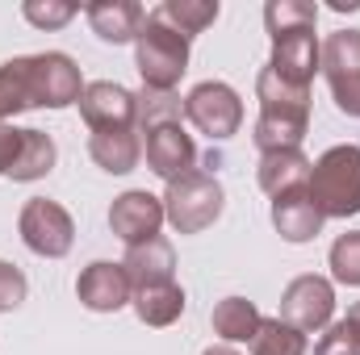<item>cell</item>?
Masks as SVG:
<instances>
[{
	"label": "cell",
	"mask_w": 360,
	"mask_h": 355,
	"mask_svg": "<svg viewBox=\"0 0 360 355\" xmlns=\"http://www.w3.org/2000/svg\"><path fill=\"white\" fill-rule=\"evenodd\" d=\"M80 67L68 55H34V59H13L0 67V117L51 105L63 109L80 100Z\"/></svg>",
	"instance_id": "6da1fadb"
},
{
	"label": "cell",
	"mask_w": 360,
	"mask_h": 355,
	"mask_svg": "<svg viewBox=\"0 0 360 355\" xmlns=\"http://www.w3.org/2000/svg\"><path fill=\"white\" fill-rule=\"evenodd\" d=\"M260 126H256V142L260 151H297L306 121H310V88H293L281 76H272L269 67L260 72Z\"/></svg>",
	"instance_id": "7a4b0ae2"
},
{
	"label": "cell",
	"mask_w": 360,
	"mask_h": 355,
	"mask_svg": "<svg viewBox=\"0 0 360 355\" xmlns=\"http://www.w3.org/2000/svg\"><path fill=\"white\" fill-rule=\"evenodd\" d=\"M310 201L323 217H352L360 213V147H331L306 180Z\"/></svg>",
	"instance_id": "3957f363"
},
{
	"label": "cell",
	"mask_w": 360,
	"mask_h": 355,
	"mask_svg": "<svg viewBox=\"0 0 360 355\" xmlns=\"http://www.w3.org/2000/svg\"><path fill=\"white\" fill-rule=\"evenodd\" d=\"M188 63V38L172 29L160 13H147L143 29H139V72L143 84L155 92H172L176 80L184 76Z\"/></svg>",
	"instance_id": "277c9868"
},
{
	"label": "cell",
	"mask_w": 360,
	"mask_h": 355,
	"mask_svg": "<svg viewBox=\"0 0 360 355\" xmlns=\"http://www.w3.org/2000/svg\"><path fill=\"white\" fill-rule=\"evenodd\" d=\"M164 213L172 217V226H176L180 234H197V230H205L222 213V188L205 172H188V176L168 184Z\"/></svg>",
	"instance_id": "5b68a950"
},
{
	"label": "cell",
	"mask_w": 360,
	"mask_h": 355,
	"mask_svg": "<svg viewBox=\"0 0 360 355\" xmlns=\"http://www.w3.org/2000/svg\"><path fill=\"white\" fill-rule=\"evenodd\" d=\"M323 67H327V84L335 92V105L344 113L360 117V29H340L327 38L323 46Z\"/></svg>",
	"instance_id": "8992f818"
},
{
	"label": "cell",
	"mask_w": 360,
	"mask_h": 355,
	"mask_svg": "<svg viewBox=\"0 0 360 355\" xmlns=\"http://www.w3.org/2000/svg\"><path fill=\"white\" fill-rule=\"evenodd\" d=\"M72 234H76V230H72V217H68L63 205H55V201H46V196H34V201L21 209V239H25L30 251L59 260V255H68Z\"/></svg>",
	"instance_id": "52a82bcc"
},
{
	"label": "cell",
	"mask_w": 360,
	"mask_h": 355,
	"mask_svg": "<svg viewBox=\"0 0 360 355\" xmlns=\"http://www.w3.org/2000/svg\"><path fill=\"white\" fill-rule=\"evenodd\" d=\"M184 113L210 138H231L239 130V121H243V105L226 84H197L184 96Z\"/></svg>",
	"instance_id": "ba28073f"
},
{
	"label": "cell",
	"mask_w": 360,
	"mask_h": 355,
	"mask_svg": "<svg viewBox=\"0 0 360 355\" xmlns=\"http://www.w3.org/2000/svg\"><path fill=\"white\" fill-rule=\"evenodd\" d=\"M272 76H281L285 84L293 88H310L314 72H319V42H314V25H302V29H285V34H272Z\"/></svg>",
	"instance_id": "9c48e42d"
},
{
	"label": "cell",
	"mask_w": 360,
	"mask_h": 355,
	"mask_svg": "<svg viewBox=\"0 0 360 355\" xmlns=\"http://www.w3.org/2000/svg\"><path fill=\"white\" fill-rule=\"evenodd\" d=\"M281 314H285V322L297 326L302 335H306V330H319V326H327L331 314H335V293H331L327 280L302 276V280H293V284L285 288Z\"/></svg>",
	"instance_id": "30bf717a"
},
{
	"label": "cell",
	"mask_w": 360,
	"mask_h": 355,
	"mask_svg": "<svg viewBox=\"0 0 360 355\" xmlns=\"http://www.w3.org/2000/svg\"><path fill=\"white\" fill-rule=\"evenodd\" d=\"M160 222H164V205L151 192H126L109 209V226H113V234L126 247H139V243L160 239Z\"/></svg>",
	"instance_id": "8fae6325"
},
{
	"label": "cell",
	"mask_w": 360,
	"mask_h": 355,
	"mask_svg": "<svg viewBox=\"0 0 360 355\" xmlns=\"http://www.w3.org/2000/svg\"><path fill=\"white\" fill-rule=\"evenodd\" d=\"M80 113L92 126V134H101V130H134L139 100L122 84H89L80 92Z\"/></svg>",
	"instance_id": "7c38bea8"
},
{
	"label": "cell",
	"mask_w": 360,
	"mask_h": 355,
	"mask_svg": "<svg viewBox=\"0 0 360 355\" xmlns=\"http://www.w3.org/2000/svg\"><path fill=\"white\" fill-rule=\"evenodd\" d=\"M193 159H197V147L193 138L180 130V121H164V126H151L147 130V163L168 176V184L193 172Z\"/></svg>",
	"instance_id": "4fadbf2b"
},
{
	"label": "cell",
	"mask_w": 360,
	"mask_h": 355,
	"mask_svg": "<svg viewBox=\"0 0 360 355\" xmlns=\"http://www.w3.org/2000/svg\"><path fill=\"white\" fill-rule=\"evenodd\" d=\"M76 293H80V301H84L89 309L109 314V309H122V305L130 301L134 284H130V276H126L122 264H92L89 272L76 280Z\"/></svg>",
	"instance_id": "5bb4252c"
},
{
	"label": "cell",
	"mask_w": 360,
	"mask_h": 355,
	"mask_svg": "<svg viewBox=\"0 0 360 355\" xmlns=\"http://www.w3.org/2000/svg\"><path fill=\"white\" fill-rule=\"evenodd\" d=\"M272 222H276V230H281L289 243H306V239L319 234L323 213H319V205L310 201L306 188H293V192H285V196L272 201Z\"/></svg>",
	"instance_id": "9a60e30c"
},
{
	"label": "cell",
	"mask_w": 360,
	"mask_h": 355,
	"mask_svg": "<svg viewBox=\"0 0 360 355\" xmlns=\"http://www.w3.org/2000/svg\"><path fill=\"white\" fill-rule=\"evenodd\" d=\"M122 267H126L134 293L139 288H155V284H172V247L164 239L139 243V247H130V255H126Z\"/></svg>",
	"instance_id": "2e32d148"
},
{
	"label": "cell",
	"mask_w": 360,
	"mask_h": 355,
	"mask_svg": "<svg viewBox=\"0 0 360 355\" xmlns=\"http://www.w3.org/2000/svg\"><path fill=\"white\" fill-rule=\"evenodd\" d=\"M89 21L105 42H130V38H139V29H143V21H147V8L126 4V0L89 4Z\"/></svg>",
	"instance_id": "e0dca14e"
},
{
	"label": "cell",
	"mask_w": 360,
	"mask_h": 355,
	"mask_svg": "<svg viewBox=\"0 0 360 355\" xmlns=\"http://www.w3.org/2000/svg\"><path fill=\"white\" fill-rule=\"evenodd\" d=\"M306 180H310V163L302 159V151H272L260 163V188L272 201L293 188H306Z\"/></svg>",
	"instance_id": "ac0fdd59"
},
{
	"label": "cell",
	"mask_w": 360,
	"mask_h": 355,
	"mask_svg": "<svg viewBox=\"0 0 360 355\" xmlns=\"http://www.w3.org/2000/svg\"><path fill=\"white\" fill-rule=\"evenodd\" d=\"M92 159L105 168V172H134L139 163V142H134V130H101L92 134Z\"/></svg>",
	"instance_id": "d6986e66"
},
{
	"label": "cell",
	"mask_w": 360,
	"mask_h": 355,
	"mask_svg": "<svg viewBox=\"0 0 360 355\" xmlns=\"http://www.w3.org/2000/svg\"><path fill=\"white\" fill-rule=\"evenodd\" d=\"M260 309L252 305V301H243V297H226L218 309H214V330L226 339V343H248V339H256V330H260Z\"/></svg>",
	"instance_id": "ffe728a7"
},
{
	"label": "cell",
	"mask_w": 360,
	"mask_h": 355,
	"mask_svg": "<svg viewBox=\"0 0 360 355\" xmlns=\"http://www.w3.org/2000/svg\"><path fill=\"white\" fill-rule=\"evenodd\" d=\"M134 297H139L134 309H139V318H143L147 326H168V322H176L180 314H184V293H180L176 284L139 288Z\"/></svg>",
	"instance_id": "44dd1931"
},
{
	"label": "cell",
	"mask_w": 360,
	"mask_h": 355,
	"mask_svg": "<svg viewBox=\"0 0 360 355\" xmlns=\"http://www.w3.org/2000/svg\"><path fill=\"white\" fill-rule=\"evenodd\" d=\"M252 355H306V335L285 318H264L252 339Z\"/></svg>",
	"instance_id": "7402d4cb"
},
{
	"label": "cell",
	"mask_w": 360,
	"mask_h": 355,
	"mask_svg": "<svg viewBox=\"0 0 360 355\" xmlns=\"http://www.w3.org/2000/svg\"><path fill=\"white\" fill-rule=\"evenodd\" d=\"M55 168V142L42 134V130H25V138H21V155H17V163H13V180H38L46 176Z\"/></svg>",
	"instance_id": "603a6c76"
},
{
	"label": "cell",
	"mask_w": 360,
	"mask_h": 355,
	"mask_svg": "<svg viewBox=\"0 0 360 355\" xmlns=\"http://www.w3.org/2000/svg\"><path fill=\"white\" fill-rule=\"evenodd\" d=\"M172 29H180L184 38H193V34H201L214 17H218V4H210V0H168V4H160L155 8Z\"/></svg>",
	"instance_id": "cb8c5ba5"
},
{
	"label": "cell",
	"mask_w": 360,
	"mask_h": 355,
	"mask_svg": "<svg viewBox=\"0 0 360 355\" xmlns=\"http://www.w3.org/2000/svg\"><path fill=\"white\" fill-rule=\"evenodd\" d=\"M264 21H269L272 34H285V29H302V25H314L319 21V8L314 4H297V0H272L264 8Z\"/></svg>",
	"instance_id": "d4e9b609"
},
{
	"label": "cell",
	"mask_w": 360,
	"mask_h": 355,
	"mask_svg": "<svg viewBox=\"0 0 360 355\" xmlns=\"http://www.w3.org/2000/svg\"><path fill=\"white\" fill-rule=\"evenodd\" d=\"M139 121H143V130L164 126V121H180V96L143 88V96H139Z\"/></svg>",
	"instance_id": "484cf974"
},
{
	"label": "cell",
	"mask_w": 360,
	"mask_h": 355,
	"mask_svg": "<svg viewBox=\"0 0 360 355\" xmlns=\"http://www.w3.org/2000/svg\"><path fill=\"white\" fill-rule=\"evenodd\" d=\"M331 272H335L340 284H360V230L356 234H344L331 247Z\"/></svg>",
	"instance_id": "4316f807"
},
{
	"label": "cell",
	"mask_w": 360,
	"mask_h": 355,
	"mask_svg": "<svg viewBox=\"0 0 360 355\" xmlns=\"http://www.w3.org/2000/svg\"><path fill=\"white\" fill-rule=\"evenodd\" d=\"M314 355H360V339L352 335V326H348V322H335V326L319 339Z\"/></svg>",
	"instance_id": "83f0119b"
},
{
	"label": "cell",
	"mask_w": 360,
	"mask_h": 355,
	"mask_svg": "<svg viewBox=\"0 0 360 355\" xmlns=\"http://www.w3.org/2000/svg\"><path fill=\"white\" fill-rule=\"evenodd\" d=\"M76 13H80L76 4H38V0L25 4V17H30L34 25H46V29H51V25H68Z\"/></svg>",
	"instance_id": "f1b7e54d"
},
{
	"label": "cell",
	"mask_w": 360,
	"mask_h": 355,
	"mask_svg": "<svg viewBox=\"0 0 360 355\" xmlns=\"http://www.w3.org/2000/svg\"><path fill=\"white\" fill-rule=\"evenodd\" d=\"M25 301V276L0 260V309H17Z\"/></svg>",
	"instance_id": "f546056e"
},
{
	"label": "cell",
	"mask_w": 360,
	"mask_h": 355,
	"mask_svg": "<svg viewBox=\"0 0 360 355\" xmlns=\"http://www.w3.org/2000/svg\"><path fill=\"white\" fill-rule=\"evenodd\" d=\"M21 138H25V130L0 126V172H4V176L13 172V163H17V155H21Z\"/></svg>",
	"instance_id": "4dcf8cb0"
},
{
	"label": "cell",
	"mask_w": 360,
	"mask_h": 355,
	"mask_svg": "<svg viewBox=\"0 0 360 355\" xmlns=\"http://www.w3.org/2000/svg\"><path fill=\"white\" fill-rule=\"evenodd\" d=\"M344 322L352 326V335H356V339H360V301H356V305H352V309H348V318H344Z\"/></svg>",
	"instance_id": "1f68e13d"
},
{
	"label": "cell",
	"mask_w": 360,
	"mask_h": 355,
	"mask_svg": "<svg viewBox=\"0 0 360 355\" xmlns=\"http://www.w3.org/2000/svg\"><path fill=\"white\" fill-rule=\"evenodd\" d=\"M205 355H239V351H231V347H210Z\"/></svg>",
	"instance_id": "d6a6232c"
}]
</instances>
